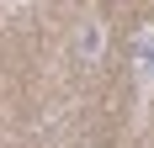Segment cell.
<instances>
[{
	"instance_id": "obj_1",
	"label": "cell",
	"mask_w": 154,
	"mask_h": 148,
	"mask_svg": "<svg viewBox=\"0 0 154 148\" xmlns=\"http://www.w3.org/2000/svg\"><path fill=\"white\" fill-rule=\"evenodd\" d=\"M133 79H138V106L154 101V21H143L133 37Z\"/></svg>"
},
{
	"instance_id": "obj_2",
	"label": "cell",
	"mask_w": 154,
	"mask_h": 148,
	"mask_svg": "<svg viewBox=\"0 0 154 148\" xmlns=\"http://www.w3.org/2000/svg\"><path fill=\"white\" fill-rule=\"evenodd\" d=\"M69 53H75V64H101L106 58V21L101 16H85L75 27V37H69Z\"/></svg>"
},
{
	"instance_id": "obj_3",
	"label": "cell",
	"mask_w": 154,
	"mask_h": 148,
	"mask_svg": "<svg viewBox=\"0 0 154 148\" xmlns=\"http://www.w3.org/2000/svg\"><path fill=\"white\" fill-rule=\"evenodd\" d=\"M0 5H5V11H16V5H32V0H0Z\"/></svg>"
}]
</instances>
